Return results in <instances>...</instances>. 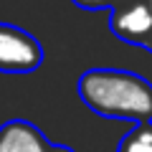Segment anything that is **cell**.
<instances>
[{
    "mask_svg": "<svg viewBox=\"0 0 152 152\" xmlns=\"http://www.w3.org/2000/svg\"><path fill=\"white\" fill-rule=\"evenodd\" d=\"M79 96L104 119L152 122V84L134 71L89 69L79 79Z\"/></svg>",
    "mask_w": 152,
    "mask_h": 152,
    "instance_id": "obj_1",
    "label": "cell"
},
{
    "mask_svg": "<svg viewBox=\"0 0 152 152\" xmlns=\"http://www.w3.org/2000/svg\"><path fill=\"white\" fill-rule=\"evenodd\" d=\"M43 61V46L28 31L0 23V74H31Z\"/></svg>",
    "mask_w": 152,
    "mask_h": 152,
    "instance_id": "obj_2",
    "label": "cell"
},
{
    "mask_svg": "<svg viewBox=\"0 0 152 152\" xmlns=\"http://www.w3.org/2000/svg\"><path fill=\"white\" fill-rule=\"evenodd\" d=\"M109 28L119 41L145 48L152 36V8L145 0H134V3H127V5L112 8Z\"/></svg>",
    "mask_w": 152,
    "mask_h": 152,
    "instance_id": "obj_3",
    "label": "cell"
},
{
    "mask_svg": "<svg viewBox=\"0 0 152 152\" xmlns=\"http://www.w3.org/2000/svg\"><path fill=\"white\" fill-rule=\"evenodd\" d=\"M51 142L36 124L26 119H10L0 124V152H48Z\"/></svg>",
    "mask_w": 152,
    "mask_h": 152,
    "instance_id": "obj_4",
    "label": "cell"
},
{
    "mask_svg": "<svg viewBox=\"0 0 152 152\" xmlns=\"http://www.w3.org/2000/svg\"><path fill=\"white\" fill-rule=\"evenodd\" d=\"M117 152H152V122L134 124L122 137Z\"/></svg>",
    "mask_w": 152,
    "mask_h": 152,
    "instance_id": "obj_5",
    "label": "cell"
},
{
    "mask_svg": "<svg viewBox=\"0 0 152 152\" xmlns=\"http://www.w3.org/2000/svg\"><path fill=\"white\" fill-rule=\"evenodd\" d=\"M71 3L84 10H102V8H119L127 3H134V0H71Z\"/></svg>",
    "mask_w": 152,
    "mask_h": 152,
    "instance_id": "obj_6",
    "label": "cell"
},
{
    "mask_svg": "<svg viewBox=\"0 0 152 152\" xmlns=\"http://www.w3.org/2000/svg\"><path fill=\"white\" fill-rule=\"evenodd\" d=\"M48 152H76V150H71V147H66V145H51Z\"/></svg>",
    "mask_w": 152,
    "mask_h": 152,
    "instance_id": "obj_7",
    "label": "cell"
},
{
    "mask_svg": "<svg viewBox=\"0 0 152 152\" xmlns=\"http://www.w3.org/2000/svg\"><path fill=\"white\" fill-rule=\"evenodd\" d=\"M145 51H150V53H152V36H150V41H147V46H145Z\"/></svg>",
    "mask_w": 152,
    "mask_h": 152,
    "instance_id": "obj_8",
    "label": "cell"
},
{
    "mask_svg": "<svg viewBox=\"0 0 152 152\" xmlns=\"http://www.w3.org/2000/svg\"><path fill=\"white\" fill-rule=\"evenodd\" d=\"M145 3H147V5H150V8H152V0H145Z\"/></svg>",
    "mask_w": 152,
    "mask_h": 152,
    "instance_id": "obj_9",
    "label": "cell"
}]
</instances>
